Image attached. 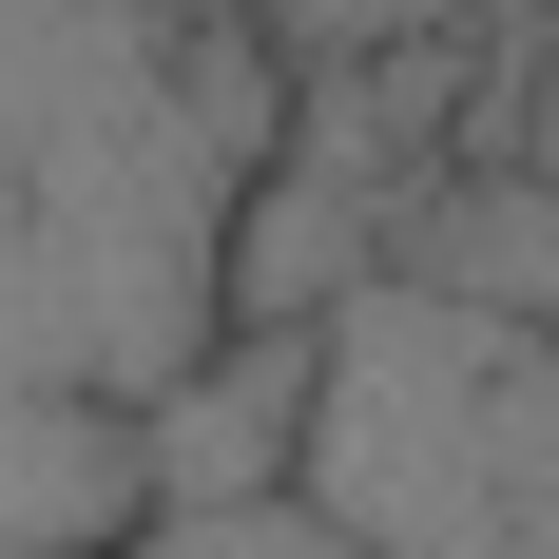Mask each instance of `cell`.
I'll use <instances>...</instances> for the list:
<instances>
[{"label":"cell","mask_w":559,"mask_h":559,"mask_svg":"<svg viewBox=\"0 0 559 559\" xmlns=\"http://www.w3.org/2000/svg\"><path fill=\"white\" fill-rule=\"evenodd\" d=\"M289 78L231 0H0V405H135L231 347Z\"/></svg>","instance_id":"cell-1"},{"label":"cell","mask_w":559,"mask_h":559,"mask_svg":"<svg viewBox=\"0 0 559 559\" xmlns=\"http://www.w3.org/2000/svg\"><path fill=\"white\" fill-rule=\"evenodd\" d=\"M289 502H329L367 559H559V329H502L405 271L347 289L309 329Z\"/></svg>","instance_id":"cell-2"},{"label":"cell","mask_w":559,"mask_h":559,"mask_svg":"<svg viewBox=\"0 0 559 559\" xmlns=\"http://www.w3.org/2000/svg\"><path fill=\"white\" fill-rule=\"evenodd\" d=\"M289 444H309V329H231L193 386L135 405V483L155 502H271Z\"/></svg>","instance_id":"cell-3"},{"label":"cell","mask_w":559,"mask_h":559,"mask_svg":"<svg viewBox=\"0 0 559 559\" xmlns=\"http://www.w3.org/2000/svg\"><path fill=\"white\" fill-rule=\"evenodd\" d=\"M155 521L116 405H0V559H116Z\"/></svg>","instance_id":"cell-4"},{"label":"cell","mask_w":559,"mask_h":559,"mask_svg":"<svg viewBox=\"0 0 559 559\" xmlns=\"http://www.w3.org/2000/svg\"><path fill=\"white\" fill-rule=\"evenodd\" d=\"M271 78H367V58H444V39H502L521 0H231Z\"/></svg>","instance_id":"cell-5"},{"label":"cell","mask_w":559,"mask_h":559,"mask_svg":"<svg viewBox=\"0 0 559 559\" xmlns=\"http://www.w3.org/2000/svg\"><path fill=\"white\" fill-rule=\"evenodd\" d=\"M116 559H367V540H347L329 502H289V483H271V502H155Z\"/></svg>","instance_id":"cell-6"}]
</instances>
